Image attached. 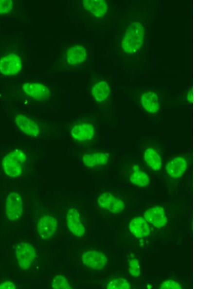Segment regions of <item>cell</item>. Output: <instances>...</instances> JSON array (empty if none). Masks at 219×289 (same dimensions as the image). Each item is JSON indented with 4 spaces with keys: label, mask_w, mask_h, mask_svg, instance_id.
Here are the masks:
<instances>
[{
    "label": "cell",
    "mask_w": 219,
    "mask_h": 289,
    "mask_svg": "<svg viewBox=\"0 0 219 289\" xmlns=\"http://www.w3.org/2000/svg\"><path fill=\"white\" fill-rule=\"evenodd\" d=\"M52 287L55 289H72L66 278L62 275H57L53 278L52 282Z\"/></svg>",
    "instance_id": "cb8c5ba5"
},
{
    "label": "cell",
    "mask_w": 219,
    "mask_h": 289,
    "mask_svg": "<svg viewBox=\"0 0 219 289\" xmlns=\"http://www.w3.org/2000/svg\"><path fill=\"white\" fill-rule=\"evenodd\" d=\"M161 289H181L182 287L179 283L172 280L164 281L160 287Z\"/></svg>",
    "instance_id": "4316f807"
},
{
    "label": "cell",
    "mask_w": 219,
    "mask_h": 289,
    "mask_svg": "<svg viewBox=\"0 0 219 289\" xmlns=\"http://www.w3.org/2000/svg\"><path fill=\"white\" fill-rule=\"evenodd\" d=\"M16 286L11 281H5L0 284V289H15Z\"/></svg>",
    "instance_id": "83f0119b"
},
{
    "label": "cell",
    "mask_w": 219,
    "mask_h": 289,
    "mask_svg": "<svg viewBox=\"0 0 219 289\" xmlns=\"http://www.w3.org/2000/svg\"><path fill=\"white\" fill-rule=\"evenodd\" d=\"M67 224L69 230L74 235L81 237L85 232V228L80 220L78 211L75 208L70 209L66 216Z\"/></svg>",
    "instance_id": "7c38bea8"
},
{
    "label": "cell",
    "mask_w": 219,
    "mask_h": 289,
    "mask_svg": "<svg viewBox=\"0 0 219 289\" xmlns=\"http://www.w3.org/2000/svg\"><path fill=\"white\" fill-rule=\"evenodd\" d=\"M22 89L27 95L38 101H45L51 96L49 88L40 83H25L22 85Z\"/></svg>",
    "instance_id": "8992f818"
},
{
    "label": "cell",
    "mask_w": 219,
    "mask_h": 289,
    "mask_svg": "<svg viewBox=\"0 0 219 289\" xmlns=\"http://www.w3.org/2000/svg\"><path fill=\"white\" fill-rule=\"evenodd\" d=\"M82 3L84 8L96 18L103 17L108 10L107 3L104 0H84Z\"/></svg>",
    "instance_id": "e0dca14e"
},
{
    "label": "cell",
    "mask_w": 219,
    "mask_h": 289,
    "mask_svg": "<svg viewBox=\"0 0 219 289\" xmlns=\"http://www.w3.org/2000/svg\"><path fill=\"white\" fill-rule=\"evenodd\" d=\"M129 229L131 233L138 238L147 236L150 232L147 222L141 217H135L130 221Z\"/></svg>",
    "instance_id": "5bb4252c"
},
{
    "label": "cell",
    "mask_w": 219,
    "mask_h": 289,
    "mask_svg": "<svg viewBox=\"0 0 219 289\" xmlns=\"http://www.w3.org/2000/svg\"><path fill=\"white\" fill-rule=\"evenodd\" d=\"M128 271L133 277H138L141 273L139 261L137 259H132L129 261Z\"/></svg>",
    "instance_id": "d4e9b609"
},
{
    "label": "cell",
    "mask_w": 219,
    "mask_h": 289,
    "mask_svg": "<svg viewBox=\"0 0 219 289\" xmlns=\"http://www.w3.org/2000/svg\"><path fill=\"white\" fill-rule=\"evenodd\" d=\"M109 158V153L97 152L84 154L82 157V161L86 167L92 168L96 165L106 164L108 163Z\"/></svg>",
    "instance_id": "2e32d148"
},
{
    "label": "cell",
    "mask_w": 219,
    "mask_h": 289,
    "mask_svg": "<svg viewBox=\"0 0 219 289\" xmlns=\"http://www.w3.org/2000/svg\"><path fill=\"white\" fill-rule=\"evenodd\" d=\"M87 58L86 49L82 45H76L70 47L66 52V61L70 65L83 62Z\"/></svg>",
    "instance_id": "9a60e30c"
},
{
    "label": "cell",
    "mask_w": 219,
    "mask_h": 289,
    "mask_svg": "<svg viewBox=\"0 0 219 289\" xmlns=\"http://www.w3.org/2000/svg\"><path fill=\"white\" fill-rule=\"evenodd\" d=\"M23 212L22 200L20 195L16 192L10 193L7 196L5 213L7 218L11 221L18 220Z\"/></svg>",
    "instance_id": "277c9868"
},
{
    "label": "cell",
    "mask_w": 219,
    "mask_h": 289,
    "mask_svg": "<svg viewBox=\"0 0 219 289\" xmlns=\"http://www.w3.org/2000/svg\"><path fill=\"white\" fill-rule=\"evenodd\" d=\"M187 168L186 160L182 157H176L167 163L166 170L172 177L178 178L181 177Z\"/></svg>",
    "instance_id": "ac0fdd59"
},
{
    "label": "cell",
    "mask_w": 219,
    "mask_h": 289,
    "mask_svg": "<svg viewBox=\"0 0 219 289\" xmlns=\"http://www.w3.org/2000/svg\"><path fill=\"white\" fill-rule=\"evenodd\" d=\"M144 159L146 163L153 170H158L161 168V158L153 148H148L146 150Z\"/></svg>",
    "instance_id": "44dd1931"
},
{
    "label": "cell",
    "mask_w": 219,
    "mask_h": 289,
    "mask_svg": "<svg viewBox=\"0 0 219 289\" xmlns=\"http://www.w3.org/2000/svg\"><path fill=\"white\" fill-rule=\"evenodd\" d=\"M146 220L156 228L164 227L167 222L164 209L161 206H155L147 210L144 215Z\"/></svg>",
    "instance_id": "8fae6325"
},
{
    "label": "cell",
    "mask_w": 219,
    "mask_h": 289,
    "mask_svg": "<svg viewBox=\"0 0 219 289\" xmlns=\"http://www.w3.org/2000/svg\"><path fill=\"white\" fill-rule=\"evenodd\" d=\"M15 122L23 133L32 137H37L40 134V128L37 124L27 116L19 114L16 116Z\"/></svg>",
    "instance_id": "ba28073f"
},
{
    "label": "cell",
    "mask_w": 219,
    "mask_h": 289,
    "mask_svg": "<svg viewBox=\"0 0 219 289\" xmlns=\"http://www.w3.org/2000/svg\"><path fill=\"white\" fill-rule=\"evenodd\" d=\"M27 157L20 149L16 148L4 156L1 165L4 173L8 177L17 178L22 173L21 163H25Z\"/></svg>",
    "instance_id": "7a4b0ae2"
},
{
    "label": "cell",
    "mask_w": 219,
    "mask_h": 289,
    "mask_svg": "<svg viewBox=\"0 0 219 289\" xmlns=\"http://www.w3.org/2000/svg\"><path fill=\"white\" fill-rule=\"evenodd\" d=\"M110 93V88L105 81H101L93 85L91 89V94L94 100L99 103L106 100Z\"/></svg>",
    "instance_id": "d6986e66"
},
{
    "label": "cell",
    "mask_w": 219,
    "mask_h": 289,
    "mask_svg": "<svg viewBox=\"0 0 219 289\" xmlns=\"http://www.w3.org/2000/svg\"><path fill=\"white\" fill-rule=\"evenodd\" d=\"M144 34V28L140 23H131L127 29L122 41L124 51L128 54L137 51L143 44Z\"/></svg>",
    "instance_id": "6da1fadb"
},
{
    "label": "cell",
    "mask_w": 219,
    "mask_h": 289,
    "mask_svg": "<svg viewBox=\"0 0 219 289\" xmlns=\"http://www.w3.org/2000/svg\"><path fill=\"white\" fill-rule=\"evenodd\" d=\"M97 203L100 207L107 209L113 214L121 212L125 207L123 200L109 192L101 194L98 198Z\"/></svg>",
    "instance_id": "52a82bcc"
},
{
    "label": "cell",
    "mask_w": 219,
    "mask_h": 289,
    "mask_svg": "<svg viewBox=\"0 0 219 289\" xmlns=\"http://www.w3.org/2000/svg\"><path fill=\"white\" fill-rule=\"evenodd\" d=\"M81 259L84 265L94 270L102 269L108 261L103 253L96 251H89L84 253Z\"/></svg>",
    "instance_id": "9c48e42d"
},
{
    "label": "cell",
    "mask_w": 219,
    "mask_h": 289,
    "mask_svg": "<svg viewBox=\"0 0 219 289\" xmlns=\"http://www.w3.org/2000/svg\"><path fill=\"white\" fill-rule=\"evenodd\" d=\"M151 287H151V286H150V285H148L147 286V288H148V289H150Z\"/></svg>",
    "instance_id": "4dcf8cb0"
},
{
    "label": "cell",
    "mask_w": 219,
    "mask_h": 289,
    "mask_svg": "<svg viewBox=\"0 0 219 289\" xmlns=\"http://www.w3.org/2000/svg\"><path fill=\"white\" fill-rule=\"evenodd\" d=\"M132 169L134 171H137L139 170V167L138 165H133Z\"/></svg>",
    "instance_id": "f546056e"
},
{
    "label": "cell",
    "mask_w": 219,
    "mask_h": 289,
    "mask_svg": "<svg viewBox=\"0 0 219 289\" xmlns=\"http://www.w3.org/2000/svg\"><path fill=\"white\" fill-rule=\"evenodd\" d=\"M141 101L144 108L149 112L155 113L159 109L158 98L154 92L150 91L144 93Z\"/></svg>",
    "instance_id": "ffe728a7"
},
{
    "label": "cell",
    "mask_w": 219,
    "mask_h": 289,
    "mask_svg": "<svg viewBox=\"0 0 219 289\" xmlns=\"http://www.w3.org/2000/svg\"><path fill=\"white\" fill-rule=\"evenodd\" d=\"M130 182L139 187H145L149 183V178L144 172L141 171H134L129 178Z\"/></svg>",
    "instance_id": "7402d4cb"
},
{
    "label": "cell",
    "mask_w": 219,
    "mask_h": 289,
    "mask_svg": "<svg viewBox=\"0 0 219 289\" xmlns=\"http://www.w3.org/2000/svg\"><path fill=\"white\" fill-rule=\"evenodd\" d=\"M94 134V127L90 123L75 125L71 130V135L72 138L80 142L91 140L93 138Z\"/></svg>",
    "instance_id": "4fadbf2b"
},
{
    "label": "cell",
    "mask_w": 219,
    "mask_h": 289,
    "mask_svg": "<svg viewBox=\"0 0 219 289\" xmlns=\"http://www.w3.org/2000/svg\"><path fill=\"white\" fill-rule=\"evenodd\" d=\"M187 99L188 102L190 103H193V89H191L187 93Z\"/></svg>",
    "instance_id": "f1b7e54d"
},
{
    "label": "cell",
    "mask_w": 219,
    "mask_h": 289,
    "mask_svg": "<svg viewBox=\"0 0 219 289\" xmlns=\"http://www.w3.org/2000/svg\"><path fill=\"white\" fill-rule=\"evenodd\" d=\"M57 226L56 219L50 216L41 217L37 224V230L39 236L43 239H47L55 233Z\"/></svg>",
    "instance_id": "30bf717a"
},
{
    "label": "cell",
    "mask_w": 219,
    "mask_h": 289,
    "mask_svg": "<svg viewBox=\"0 0 219 289\" xmlns=\"http://www.w3.org/2000/svg\"><path fill=\"white\" fill-rule=\"evenodd\" d=\"M108 289H129L130 284L125 278H118L110 281L107 284Z\"/></svg>",
    "instance_id": "603a6c76"
},
{
    "label": "cell",
    "mask_w": 219,
    "mask_h": 289,
    "mask_svg": "<svg viewBox=\"0 0 219 289\" xmlns=\"http://www.w3.org/2000/svg\"><path fill=\"white\" fill-rule=\"evenodd\" d=\"M22 69V61L17 54H10L0 59V72L4 75H13Z\"/></svg>",
    "instance_id": "5b68a950"
},
{
    "label": "cell",
    "mask_w": 219,
    "mask_h": 289,
    "mask_svg": "<svg viewBox=\"0 0 219 289\" xmlns=\"http://www.w3.org/2000/svg\"><path fill=\"white\" fill-rule=\"evenodd\" d=\"M13 1L11 0H0V14H5L11 11Z\"/></svg>",
    "instance_id": "484cf974"
},
{
    "label": "cell",
    "mask_w": 219,
    "mask_h": 289,
    "mask_svg": "<svg viewBox=\"0 0 219 289\" xmlns=\"http://www.w3.org/2000/svg\"><path fill=\"white\" fill-rule=\"evenodd\" d=\"M15 255L19 267L26 270L30 268L36 257L35 248L31 244L22 242L15 248Z\"/></svg>",
    "instance_id": "3957f363"
}]
</instances>
